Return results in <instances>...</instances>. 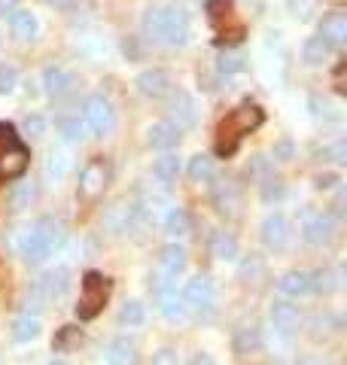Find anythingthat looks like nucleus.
<instances>
[{"label": "nucleus", "mask_w": 347, "mask_h": 365, "mask_svg": "<svg viewBox=\"0 0 347 365\" xmlns=\"http://www.w3.org/2000/svg\"><path fill=\"white\" fill-rule=\"evenodd\" d=\"M183 304H186V311H195V314H211L213 304H216V289L213 283L207 277H195L186 283V289H183Z\"/></svg>", "instance_id": "7"}, {"label": "nucleus", "mask_w": 347, "mask_h": 365, "mask_svg": "<svg viewBox=\"0 0 347 365\" xmlns=\"http://www.w3.org/2000/svg\"><path fill=\"white\" fill-rule=\"evenodd\" d=\"M317 155L332 158V162L344 165V162H347V140H335V143H329V146H323V150H317Z\"/></svg>", "instance_id": "43"}, {"label": "nucleus", "mask_w": 347, "mask_h": 365, "mask_svg": "<svg viewBox=\"0 0 347 365\" xmlns=\"http://www.w3.org/2000/svg\"><path fill=\"white\" fill-rule=\"evenodd\" d=\"M216 71L223 73V76L241 73V71H244V55H241V52H231V49L219 52V58H216Z\"/></svg>", "instance_id": "37"}, {"label": "nucleus", "mask_w": 347, "mask_h": 365, "mask_svg": "<svg viewBox=\"0 0 347 365\" xmlns=\"http://www.w3.org/2000/svg\"><path fill=\"white\" fill-rule=\"evenodd\" d=\"M67 170H71V155L49 153V158H46V180H49V182H61L67 177Z\"/></svg>", "instance_id": "31"}, {"label": "nucleus", "mask_w": 347, "mask_h": 365, "mask_svg": "<svg viewBox=\"0 0 347 365\" xmlns=\"http://www.w3.org/2000/svg\"><path fill=\"white\" fill-rule=\"evenodd\" d=\"M49 365H67V362H61V359H52V362H49Z\"/></svg>", "instance_id": "56"}, {"label": "nucleus", "mask_w": 347, "mask_h": 365, "mask_svg": "<svg viewBox=\"0 0 347 365\" xmlns=\"http://www.w3.org/2000/svg\"><path fill=\"white\" fill-rule=\"evenodd\" d=\"M262 274H265V262H262L259 256H250L244 265H241V277H244L247 283H250V280H259Z\"/></svg>", "instance_id": "44"}, {"label": "nucleus", "mask_w": 347, "mask_h": 365, "mask_svg": "<svg viewBox=\"0 0 347 365\" xmlns=\"http://www.w3.org/2000/svg\"><path fill=\"white\" fill-rule=\"evenodd\" d=\"M268 365H274V362H268Z\"/></svg>", "instance_id": "57"}, {"label": "nucleus", "mask_w": 347, "mask_h": 365, "mask_svg": "<svg viewBox=\"0 0 347 365\" xmlns=\"http://www.w3.org/2000/svg\"><path fill=\"white\" fill-rule=\"evenodd\" d=\"M213 174H216V170H213V158L211 155H192L189 158V177L195 180V182H211L213 180Z\"/></svg>", "instance_id": "33"}, {"label": "nucleus", "mask_w": 347, "mask_h": 365, "mask_svg": "<svg viewBox=\"0 0 347 365\" xmlns=\"http://www.w3.org/2000/svg\"><path fill=\"white\" fill-rule=\"evenodd\" d=\"M34 198H37V189H34V182H19V186L9 192V207L13 210H25L34 204Z\"/></svg>", "instance_id": "36"}, {"label": "nucleus", "mask_w": 347, "mask_h": 365, "mask_svg": "<svg viewBox=\"0 0 347 365\" xmlns=\"http://www.w3.org/2000/svg\"><path fill=\"white\" fill-rule=\"evenodd\" d=\"M76 86V76L71 71H64V67H46L43 71V88H46V95H52V98H64V95H71Z\"/></svg>", "instance_id": "17"}, {"label": "nucleus", "mask_w": 347, "mask_h": 365, "mask_svg": "<svg viewBox=\"0 0 347 365\" xmlns=\"http://www.w3.org/2000/svg\"><path fill=\"white\" fill-rule=\"evenodd\" d=\"M332 55V46L329 43H323L320 37H308L305 40V46H302V58H305V64H311V67H317V64H323Z\"/></svg>", "instance_id": "27"}, {"label": "nucleus", "mask_w": 347, "mask_h": 365, "mask_svg": "<svg viewBox=\"0 0 347 365\" xmlns=\"http://www.w3.org/2000/svg\"><path fill=\"white\" fill-rule=\"evenodd\" d=\"M19 253H21L25 262H31V265H40V262H46L52 256V244L37 232V225H31L28 232L21 235V241H19Z\"/></svg>", "instance_id": "14"}, {"label": "nucleus", "mask_w": 347, "mask_h": 365, "mask_svg": "<svg viewBox=\"0 0 347 365\" xmlns=\"http://www.w3.org/2000/svg\"><path fill=\"white\" fill-rule=\"evenodd\" d=\"M159 307H161V314H165L168 319H183L186 317V304H183V295H177V289H165V292H159Z\"/></svg>", "instance_id": "29"}, {"label": "nucleus", "mask_w": 347, "mask_h": 365, "mask_svg": "<svg viewBox=\"0 0 347 365\" xmlns=\"http://www.w3.org/2000/svg\"><path fill=\"white\" fill-rule=\"evenodd\" d=\"M110 182V165L104 162V158H91V162L79 170V182H76V195L83 204H95L104 189H107Z\"/></svg>", "instance_id": "4"}, {"label": "nucleus", "mask_w": 347, "mask_h": 365, "mask_svg": "<svg viewBox=\"0 0 347 365\" xmlns=\"http://www.w3.org/2000/svg\"><path fill=\"white\" fill-rule=\"evenodd\" d=\"M19 9V0H0V16H13Z\"/></svg>", "instance_id": "52"}, {"label": "nucleus", "mask_w": 347, "mask_h": 365, "mask_svg": "<svg viewBox=\"0 0 347 365\" xmlns=\"http://www.w3.org/2000/svg\"><path fill=\"white\" fill-rule=\"evenodd\" d=\"M302 237H305L308 244H314V247L329 244L332 237H335V220H332L329 213L305 216V222H302Z\"/></svg>", "instance_id": "16"}, {"label": "nucleus", "mask_w": 347, "mask_h": 365, "mask_svg": "<svg viewBox=\"0 0 347 365\" xmlns=\"http://www.w3.org/2000/svg\"><path fill=\"white\" fill-rule=\"evenodd\" d=\"M134 88L141 91L144 98H153V101H161V98H168L171 95V76L165 71H159V67H153V71H144V73H137L134 79Z\"/></svg>", "instance_id": "12"}, {"label": "nucleus", "mask_w": 347, "mask_h": 365, "mask_svg": "<svg viewBox=\"0 0 347 365\" xmlns=\"http://www.w3.org/2000/svg\"><path fill=\"white\" fill-rule=\"evenodd\" d=\"M211 253L216 259H223V262H235L238 259V241L228 232H216L211 237Z\"/></svg>", "instance_id": "26"}, {"label": "nucleus", "mask_w": 347, "mask_h": 365, "mask_svg": "<svg viewBox=\"0 0 347 365\" xmlns=\"http://www.w3.org/2000/svg\"><path fill=\"white\" fill-rule=\"evenodd\" d=\"M9 31H13V37L19 43H31L34 37H37V31H40V21H37V16H34L31 9H16V13L9 16Z\"/></svg>", "instance_id": "20"}, {"label": "nucleus", "mask_w": 347, "mask_h": 365, "mask_svg": "<svg viewBox=\"0 0 347 365\" xmlns=\"http://www.w3.org/2000/svg\"><path fill=\"white\" fill-rule=\"evenodd\" d=\"M40 289H43V295H46V302H61L64 295H67V289H71V271H67V268L49 271V274H46V277L40 280Z\"/></svg>", "instance_id": "19"}, {"label": "nucleus", "mask_w": 347, "mask_h": 365, "mask_svg": "<svg viewBox=\"0 0 347 365\" xmlns=\"http://www.w3.org/2000/svg\"><path fill=\"white\" fill-rule=\"evenodd\" d=\"M34 225H37V232L52 244V250H55V247H61V241H64V225L58 222L55 216H43V220H37Z\"/></svg>", "instance_id": "34"}, {"label": "nucleus", "mask_w": 347, "mask_h": 365, "mask_svg": "<svg viewBox=\"0 0 347 365\" xmlns=\"http://www.w3.org/2000/svg\"><path fill=\"white\" fill-rule=\"evenodd\" d=\"M46 4H49V6H71L74 0H46Z\"/></svg>", "instance_id": "54"}, {"label": "nucleus", "mask_w": 347, "mask_h": 365, "mask_svg": "<svg viewBox=\"0 0 347 365\" xmlns=\"http://www.w3.org/2000/svg\"><path fill=\"white\" fill-rule=\"evenodd\" d=\"M341 287V271L338 268H320L311 274V289H317L323 295H329Z\"/></svg>", "instance_id": "25"}, {"label": "nucleus", "mask_w": 347, "mask_h": 365, "mask_svg": "<svg viewBox=\"0 0 347 365\" xmlns=\"http://www.w3.org/2000/svg\"><path fill=\"white\" fill-rule=\"evenodd\" d=\"M192 365H213V359H211V353H198V356L192 359Z\"/></svg>", "instance_id": "53"}, {"label": "nucleus", "mask_w": 347, "mask_h": 365, "mask_svg": "<svg viewBox=\"0 0 347 365\" xmlns=\"http://www.w3.org/2000/svg\"><path fill=\"white\" fill-rule=\"evenodd\" d=\"M231 13V0H207V16H211V21H219V19H228Z\"/></svg>", "instance_id": "45"}, {"label": "nucleus", "mask_w": 347, "mask_h": 365, "mask_svg": "<svg viewBox=\"0 0 347 365\" xmlns=\"http://www.w3.org/2000/svg\"><path fill=\"white\" fill-rule=\"evenodd\" d=\"M79 344H83V332H79L76 326H64L61 332L55 335V350H58V353L74 350V347H79Z\"/></svg>", "instance_id": "39"}, {"label": "nucleus", "mask_w": 347, "mask_h": 365, "mask_svg": "<svg viewBox=\"0 0 347 365\" xmlns=\"http://www.w3.org/2000/svg\"><path fill=\"white\" fill-rule=\"evenodd\" d=\"M311 113H314L317 119H326V122L338 119V113H335V107L329 104L326 98H311Z\"/></svg>", "instance_id": "42"}, {"label": "nucleus", "mask_w": 347, "mask_h": 365, "mask_svg": "<svg viewBox=\"0 0 347 365\" xmlns=\"http://www.w3.org/2000/svg\"><path fill=\"white\" fill-rule=\"evenodd\" d=\"M19 86V71L13 64H0V95H13Z\"/></svg>", "instance_id": "41"}, {"label": "nucleus", "mask_w": 347, "mask_h": 365, "mask_svg": "<svg viewBox=\"0 0 347 365\" xmlns=\"http://www.w3.org/2000/svg\"><path fill=\"white\" fill-rule=\"evenodd\" d=\"M186 271V250L180 244H168L159 256V274H156V292L174 289V280Z\"/></svg>", "instance_id": "6"}, {"label": "nucleus", "mask_w": 347, "mask_h": 365, "mask_svg": "<svg viewBox=\"0 0 347 365\" xmlns=\"http://www.w3.org/2000/svg\"><path fill=\"white\" fill-rule=\"evenodd\" d=\"M110 289L113 287L104 274L89 271L83 277V295H79V304H76V317L79 319H95L104 311V304H107Z\"/></svg>", "instance_id": "3"}, {"label": "nucleus", "mask_w": 347, "mask_h": 365, "mask_svg": "<svg viewBox=\"0 0 347 365\" xmlns=\"http://www.w3.org/2000/svg\"><path fill=\"white\" fill-rule=\"evenodd\" d=\"M28 165H31V153L25 143L13 140L0 150V180H19L28 170Z\"/></svg>", "instance_id": "10"}, {"label": "nucleus", "mask_w": 347, "mask_h": 365, "mask_svg": "<svg viewBox=\"0 0 347 365\" xmlns=\"http://www.w3.org/2000/svg\"><path fill=\"white\" fill-rule=\"evenodd\" d=\"M21 128H25V134L31 137V140H37V137H43V131H46V122L40 116H28Z\"/></svg>", "instance_id": "46"}, {"label": "nucleus", "mask_w": 347, "mask_h": 365, "mask_svg": "<svg viewBox=\"0 0 347 365\" xmlns=\"http://www.w3.org/2000/svg\"><path fill=\"white\" fill-rule=\"evenodd\" d=\"M177 174H180V158L177 155H161V158H156V165H153V177L159 180V182H174L177 180Z\"/></svg>", "instance_id": "30"}, {"label": "nucleus", "mask_w": 347, "mask_h": 365, "mask_svg": "<svg viewBox=\"0 0 347 365\" xmlns=\"http://www.w3.org/2000/svg\"><path fill=\"white\" fill-rule=\"evenodd\" d=\"M277 289H281L283 295H289V299L308 295L311 292V274H305V271H289V274H283V277L277 280Z\"/></svg>", "instance_id": "24"}, {"label": "nucleus", "mask_w": 347, "mask_h": 365, "mask_svg": "<svg viewBox=\"0 0 347 365\" xmlns=\"http://www.w3.org/2000/svg\"><path fill=\"white\" fill-rule=\"evenodd\" d=\"M189 228H192L189 213L183 210V207H171V210L165 213V232H168L171 237H183V235H189Z\"/></svg>", "instance_id": "28"}, {"label": "nucleus", "mask_w": 347, "mask_h": 365, "mask_svg": "<svg viewBox=\"0 0 347 365\" xmlns=\"http://www.w3.org/2000/svg\"><path fill=\"white\" fill-rule=\"evenodd\" d=\"M293 241V228L283 213H271L262 220V244L271 250V253H283Z\"/></svg>", "instance_id": "8"}, {"label": "nucleus", "mask_w": 347, "mask_h": 365, "mask_svg": "<svg viewBox=\"0 0 347 365\" xmlns=\"http://www.w3.org/2000/svg\"><path fill=\"white\" fill-rule=\"evenodd\" d=\"M265 170H268V158L253 155V162L247 165V177H265Z\"/></svg>", "instance_id": "48"}, {"label": "nucleus", "mask_w": 347, "mask_h": 365, "mask_svg": "<svg viewBox=\"0 0 347 365\" xmlns=\"http://www.w3.org/2000/svg\"><path fill=\"white\" fill-rule=\"evenodd\" d=\"M153 365H180V362H177V356H174L171 350H161L159 356L153 359Z\"/></svg>", "instance_id": "51"}, {"label": "nucleus", "mask_w": 347, "mask_h": 365, "mask_svg": "<svg viewBox=\"0 0 347 365\" xmlns=\"http://www.w3.org/2000/svg\"><path fill=\"white\" fill-rule=\"evenodd\" d=\"M271 323H274L277 332L289 335L298 329V323H302V314H298V307L289 304V302H274L271 304Z\"/></svg>", "instance_id": "22"}, {"label": "nucleus", "mask_w": 347, "mask_h": 365, "mask_svg": "<svg viewBox=\"0 0 347 365\" xmlns=\"http://www.w3.org/2000/svg\"><path fill=\"white\" fill-rule=\"evenodd\" d=\"M104 359H107V365H134L137 362V344L131 338H113L107 350H104Z\"/></svg>", "instance_id": "21"}, {"label": "nucleus", "mask_w": 347, "mask_h": 365, "mask_svg": "<svg viewBox=\"0 0 347 365\" xmlns=\"http://www.w3.org/2000/svg\"><path fill=\"white\" fill-rule=\"evenodd\" d=\"M298 365H323V362H320V359H302Z\"/></svg>", "instance_id": "55"}, {"label": "nucleus", "mask_w": 347, "mask_h": 365, "mask_svg": "<svg viewBox=\"0 0 347 365\" xmlns=\"http://www.w3.org/2000/svg\"><path fill=\"white\" fill-rule=\"evenodd\" d=\"M144 34L156 43L165 46H183L189 40V13L177 4L153 6L144 16Z\"/></svg>", "instance_id": "1"}, {"label": "nucleus", "mask_w": 347, "mask_h": 365, "mask_svg": "<svg viewBox=\"0 0 347 365\" xmlns=\"http://www.w3.org/2000/svg\"><path fill=\"white\" fill-rule=\"evenodd\" d=\"M83 125L95 137H107L116 128V110L104 95H89L83 104Z\"/></svg>", "instance_id": "5"}, {"label": "nucleus", "mask_w": 347, "mask_h": 365, "mask_svg": "<svg viewBox=\"0 0 347 365\" xmlns=\"http://www.w3.org/2000/svg\"><path fill=\"white\" fill-rule=\"evenodd\" d=\"M338 182H341V177H338V174H317V177H314V186H317V189H323V192H326V189H335Z\"/></svg>", "instance_id": "49"}, {"label": "nucleus", "mask_w": 347, "mask_h": 365, "mask_svg": "<svg viewBox=\"0 0 347 365\" xmlns=\"http://www.w3.org/2000/svg\"><path fill=\"white\" fill-rule=\"evenodd\" d=\"M317 37L323 43H329L332 49H338V46L347 43V16H344V9H329V13L320 19V34Z\"/></svg>", "instance_id": "15"}, {"label": "nucleus", "mask_w": 347, "mask_h": 365, "mask_svg": "<svg viewBox=\"0 0 347 365\" xmlns=\"http://www.w3.org/2000/svg\"><path fill=\"white\" fill-rule=\"evenodd\" d=\"M37 335H40V319H37V317L21 314L16 323H13V338L21 341V344H25V341H34Z\"/></svg>", "instance_id": "32"}, {"label": "nucleus", "mask_w": 347, "mask_h": 365, "mask_svg": "<svg viewBox=\"0 0 347 365\" xmlns=\"http://www.w3.org/2000/svg\"><path fill=\"white\" fill-rule=\"evenodd\" d=\"M259 192H262V201H265V204L281 201V198H283V180H281V177H268V174H265L262 182H259Z\"/></svg>", "instance_id": "40"}, {"label": "nucleus", "mask_w": 347, "mask_h": 365, "mask_svg": "<svg viewBox=\"0 0 347 365\" xmlns=\"http://www.w3.org/2000/svg\"><path fill=\"white\" fill-rule=\"evenodd\" d=\"M171 116H174V125L177 128H192L195 122H198V107H195V101L189 91L183 88H171Z\"/></svg>", "instance_id": "13"}, {"label": "nucleus", "mask_w": 347, "mask_h": 365, "mask_svg": "<svg viewBox=\"0 0 347 365\" xmlns=\"http://www.w3.org/2000/svg\"><path fill=\"white\" fill-rule=\"evenodd\" d=\"M58 134H61L67 143H76L86 137V125L79 116H64V119H58Z\"/></svg>", "instance_id": "35"}, {"label": "nucleus", "mask_w": 347, "mask_h": 365, "mask_svg": "<svg viewBox=\"0 0 347 365\" xmlns=\"http://www.w3.org/2000/svg\"><path fill=\"white\" fill-rule=\"evenodd\" d=\"M271 155L277 158V162H289V158L296 155V146L289 143V140H281V143H274V150H271Z\"/></svg>", "instance_id": "47"}, {"label": "nucleus", "mask_w": 347, "mask_h": 365, "mask_svg": "<svg viewBox=\"0 0 347 365\" xmlns=\"http://www.w3.org/2000/svg\"><path fill=\"white\" fill-rule=\"evenodd\" d=\"M213 207L228 216V220H235V216H241V207H244V195H241L238 182L231 180H219L213 186Z\"/></svg>", "instance_id": "11"}, {"label": "nucleus", "mask_w": 347, "mask_h": 365, "mask_svg": "<svg viewBox=\"0 0 347 365\" xmlns=\"http://www.w3.org/2000/svg\"><path fill=\"white\" fill-rule=\"evenodd\" d=\"M146 143L153 146V150H171V146L180 143V128L174 122H168V119L153 122L146 128Z\"/></svg>", "instance_id": "18"}, {"label": "nucleus", "mask_w": 347, "mask_h": 365, "mask_svg": "<svg viewBox=\"0 0 347 365\" xmlns=\"http://www.w3.org/2000/svg\"><path fill=\"white\" fill-rule=\"evenodd\" d=\"M262 122H265V113L256 104L235 107L223 122H219V128H216V153L223 158H228L231 153L238 150V143L244 140L250 131H256Z\"/></svg>", "instance_id": "2"}, {"label": "nucleus", "mask_w": 347, "mask_h": 365, "mask_svg": "<svg viewBox=\"0 0 347 365\" xmlns=\"http://www.w3.org/2000/svg\"><path fill=\"white\" fill-rule=\"evenodd\" d=\"M137 222H141V204L137 201H119L104 213V228L113 235L129 232V228H134Z\"/></svg>", "instance_id": "9"}, {"label": "nucleus", "mask_w": 347, "mask_h": 365, "mask_svg": "<svg viewBox=\"0 0 347 365\" xmlns=\"http://www.w3.org/2000/svg\"><path fill=\"white\" fill-rule=\"evenodd\" d=\"M231 347H235L238 356H250V353H259V350H262V332H259L256 326L238 329L235 338H231Z\"/></svg>", "instance_id": "23"}, {"label": "nucleus", "mask_w": 347, "mask_h": 365, "mask_svg": "<svg viewBox=\"0 0 347 365\" xmlns=\"http://www.w3.org/2000/svg\"><path fill=\"white\" fill-rule=\"evenodd\" d=\"M144 319H146V311H144L141 302H125L122 304V311H119V323L122 326L137 329V326H144Z\"/></svg>", "instance_id": "38"}, {"label": "nucleus", "mask_w": 347, "mask_h": 365, "mask_svg": "<svg viewBox=\"0 0 347 365\" xmlns=\"http://www.w3.org/2000/svg\"><path fill=\"white\" fill-rule=\"evenodd\" d=\"M13 140H19V137H16V131H13V125L0 122V150H4V146H9Z\"/></svg>", "instance_id": "50"}]
</instances>
